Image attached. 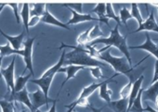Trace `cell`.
Returning <instances> with one entry per match:
<instances>
[{
    "label": "cell",
    "mask_w": 158,
    "mask_h": 112,
    "mask_svg": "<svg viewBox=\"0 0 158 112\" xmlns=\"http://www.w3.org/2000/svg\"><path fill=\"white\" fill-rule=\"evenodd\" d=\"M90 30H91V28H89L88 30H86L85 32H83L82 34H80L78 35V37L76 39L77 46H82L83 47V46H87L89 43V37Z\"/></svg>",
    "instance_id": "obj_27"
},
{
    "label": "cell",
    "mask_w": 158,
    "mask_h": 112,
    "mask_svg": "<svg viewBox=\"0 0 158 112\" xmlns=\"http://www.w3.org/2000/svg\"><path fill=\"white\" fill-rule=\"evenodd\" d=\"M35 40V37L28 38L24 43H23V58L25 63V69L23 70V73L29 70L31 75L34 77V67H33V46H34V42Z\"/></svg>",
    "instance_id": "obj_4"
},
{
    "label": "cell",
    "mask_w": 158,
    "mask_h": 112,
    "mask_svg": "<svg viewBox=\"0 0 158 112\" xmlns=\"http://www.w3.org/2000/svg\"><path fill=\"white\" fill-rule=\"evenodd\" d=\"M144 80V76L143 75H140L137 80H135V82H133V85H132V89H131V92H130V94L128 96V107H127V110L130 108V106H132L134 100L136 99L139 90L141 89V84H142V82Z\"/></svg>",
    "instance_id": "obj_15"
},
{
    "label": "cell",
    "mask_w": 158,
    "mask_h": 112,
    "mask_svg": "<svg viewBox=\"0 0 158 112\" xmlns=\"http://www.w3.org/2000/svg\"><path fill=\"white\" fill-rule=\"evenodd\" d=\"M146 41L140 45V46H129L128 49H142L145 51H148L149 53H151L152 56H154L156 58V60H158V45L154 44V41L152 40L149 33L146 32Z\"/></svg>",
    "instance_id": "obj_8"
},
{
    "label": "cell",
    "mask_w": 158,
    "mask_h": 112,
    "mask_svg": "<svg viewBox=\"0 0 158 112\" xmlns=\"http://www.w3.org/2000/svg\"><path fill=\"white\" fill-rule=\"evenodd\" d=\"M29 98L33 106V112L37 111L44 105L48 107V102H53V100H51L49 97H47L41 90H37L32 94H29Z\"/></svg>",
    "instance_id": "obj_6"
},
{
    "label": "cell",
    "mask_w": 158,
    "mask_h": 112,
    "mask_svg": "<svg viewBox=\"0 0 158 112\" xmlns=\"http://www.w3.org/2000/svg\"><path fill=\"white\" fill-rule=\"evenodd\" d=\"M114 112H127L128 98H120L116 101H111L108 105Z\"/></svg>",
    "instance_id": "obj_18"
},
{
    "label": "cell",
    "mask_w": 158,
    "mask_h": 112,
    "mask_svg": "<svg viewBox=\"0 0 158 112\" xmlns=\"http://www.w3.org/2000/svg\"><path fill=\"white\" fill-rule=\"evenodd\" d=\"M119 19H120V22H121L122 23H124L126 27H127V20L132 19V16H131V13L129 12V10H128L127 8H123V9H121V10H120V17H119Z\"/></svg>",
    "instance_id": "obj_31"
},
{
    "label": "cell",
    "mask_w": 158,
    "mask_h": 112,
    "mask_svg": "<svg viewBox=\"0 0 158 112\" xmlns=\"http://www.w3.org/2000/svg\"><path fill=\"white\" fill-rule=\"evenodd\" d=\"M157 8H158V6H157Z\"/></svg>",
    "instance_id": "obj_47"
},
{
    "label": "cell",
    "mask_w": 158,
    "mask_h": 112,
    "mask_svg": "<svg viewBox=\"0 0 158 112\" xmlns=\"http://www.w3.org/2000/svg\"><path fill=\"white\" fill-rule=\"evenodd\" d=\"M8 6H10L13 10L14 15L16 18V22L18 24H20L21 23V18H20V13H19V10H18V4L17 3H9Z\"/></svg>",
    "instance_id": "obj_35"
},
{
    "label": "cell",
    "mask_w": 158,
    "mask_h": 112,
    "mask_svg": "<svg viewBox=\"0 0 158 112\" xmlns=\"http://www.w3.org/2000/svg\"><path fill=\"white\" fill-rule=\"evenodd\" d=\"M103 36V33L102 32L101 28H100V24H96L95 26H93L90 30V33H89V43L97 40V39H100V38H102Z\"/></svg>",
    "instance_id": "obj_26"
},
{
    "label": "cell",
    "mask_w": 158,
    "mask_h": 112,
    "mask_svg": "<svg viewBox=\"0 0 158 112\" xmlns=\"http://www.w3.org/2000/svg\"><path fill=\"white\" fill-rule=\"evenodd\" d=\"M91 12H94V13H96V14L98 15V17H99L98 21H99L100 22H104L106 25L110 26V24H109V20L105 17L106 4H104V3H100V4H98V5L91 10Z\"/></svg>",
    "instance_id": "obj_19"
},
{
    "label": "cell",
    "mask_w": 158,
    "mask_h": 112,
    "mask_svg": "<svg viewBox=\"0 0 158 112\" xmlns=\"http://www.w3.org/2000/svg\"><path fill=\"white\" fill-rule=\"evenodd\" d=\"M145 111H148V112H158V110H156V109H153V108H152V106H150L149 105H146Z\"/></svg>",
    "instance_id": "obj_40"
},
{
    "label": "cell",
    "mask_w": 158,
    "mask_h": 112,
    "mask_svg": "<svg viewBox=\"0 0 158 112\" xmlns=\"http://www.w3.org/2000/svg\"><path fill=\"white\" fill-rule=\"evenodd\" d=\"M73 17L72 19L67 22V25H73V24H78V23H81V22H92V21H98V19L93 18L90 13H87V14H79L72 10H70Z\"/></svg>",
    "instance_id": "obj_13"
},
{
    "label": "cell",
    "mask_w": 158,
    "mask_h": 112,
    "mask_svg": "<svg viewBox=\"0 0 158 112\" xmlns=\"http://www.w3.org/2000/svg\"><path fill=\"white\" fill-rule=\"evenodd\" d=\"M41 22L45 23V24H49V25H54V26H58V27H60V28H63L65 30H68V31H71V29L69 28V26L63 22H61L60 21H59L58 19H56L49 11L47 9L46 7V10H45V12L43 14V16L41 17Z\"/></svg>",
    "instance_id": "obj_10"
},
{
    "label": "cell",
    "mask_w": 158,
    "mask_h": 112,
    "mask_svg": "<svg viewBox=\"0 0 158 112\" xmlns=\"http://www.w3.org/2000/svg\"><path fill=\"white\" fill-rule=\"evenodd\" d=\"M21 112H26V110H22Z\"/></svg>",
    "instance_id": "obj_44"
},
{
    "label": "cell",
    "mask_w": 158,
    "mask_h": 112,
    "mask_svg": "<svg viewBox=\"0 0 158 112\" xmlns=\"http://www.w3.org/2000/svg\"><path fill=\"white\" fill-rule=\"evenodd\" d=\"M156 81H158V60H155V63H154V75L152 81V84L155 82Z\"/></svg>",
    "instance_id": "obj_37"
},
{
    "label": "cell",
    "mask_w": 158,
    "mask_h": 112,
    "mask_svg": "<svg viewBox=\"0 0 158 112\" xmlns=\"http://www.w3.org/2000/svg\"><path fill=\"white\" fill-rule=\"evenodd\" d=\"M63 7L68 8L69 10H72L79 14H82L83 11V4L81 3H68V4H63Z\"/></svg>",
    "instance_id": "obj_33"
},
{
    "label": "cell",
    "mask_w": 158,
    "mask_h": 112,
    "mask_svg": "<svg viewBox=\"0 0 158 112\" xmlns=\"http://www.w3.org/2000/svg\"><path fill=\"white\" fill-rule=\"evenodd\" d=\"M141 31H145L147 33L148 32H156V33H158V24H157V22L155 21L153 11L151 12L148 19L146 21H144L142 22V24L140 26H139V28L134 33H138V32H141Z\"/></svg>",
    "instance_id": "obj_9"
},
{
    "label": "cell",
    "mask_w": 158,
    "mask_h": 112,
    "mask_svg": "<svg viewBox=\"0 0 158 112\" xmlns=\"http://www.w3.org/2000/svg\"><path fill=\"white\" fill-rule=\"evenodd\" d=\"M20 55L23 56V49L21 50H15L13 49L10 45L8 43L6 46H0V57L4 58L5 56H10V55Z\"/></svg>",
    "instance_id": "obj_24"
},
{
    "label": "cell",
    "mask_w": 158,
    "mask_h": 112,
    "mask_svg": "<svg viewBox=\"0 0 158 112\" xmlns=\"http://www.w3.org/2000/svg\"><path fill=\"white\" fill-rule=\"evenodd\" d=\"M144 90L141 88L136 97V99L134 100L132 106H130V108L127 110V112H145V109L142 107V105H141V94H142V92Z\"/></svg>",
    "instance_id": "obj_22"
},
{
    "label": "cell",
    "mask_w": 158,
    "mask_h": 112,
    "mask_svg": "<svg viewBox=\"0 0 158 112\" xmlns=\"http://www.w3.org/2000/svg\"><path fill=\"white\" fill-rule=\"evenodd\" d=\"M134 82H135L134 80H129L128 83H127V84L121 89V91H120V97H121V98H128Z\"/></svg>",
    "instance_id": "obj_30"
},
{
    "label": "cell",
    "mask_w": 158,
    "mask_h": 112,
    "mask_svg": "<svg viewBox=\"0 0 158 112\" xmlns=\"http://www.w3.org/2000/svg\"><path fill=\"white\" fill-rule=\"evenodd\" d=\"M30 18H31V19L29 20V23H28V27H29V28L35 26L36 24H38V23L41 22V18H40V17L34 16V17H30Z\"/></svg>",
    "instance_id": "obj_36"
},
{
    "label": "cell",
    "mask_w": 158,
    "mask_h": 112,
    "mask_svg": "<svg viewBox=\"0 0 158 112\" xmlns=\"http://www.w3.org/2000/svg\"><path fill=\"white\" fill-rule=\"evenodd\" d=\"M6 5H7V4H4V3H3V4H0V13H1V11L3 10V9L5 8Z\"/></svg>",
    "instance_id": "obj_41"
},
{
    "label": "cell",
    "mask_w": 158,
    "mask_h": 112,
    "mask_svg": "<svg viewBox=\"0 0 158 112\" xmlns=\"http://www.w3.org/2000/svg\"><path fill=\"white\" fill-rule=\"evenodd\" d=\"M117 75H119V74H115V75H114L112 78H110L109 80H105L104 82H103V83L102 84V86L100 87V97L102 98V99H103L108 105L111 103V101H112V99H111V95H112V94H113V92L110 90V89H108V83L110 82H115L114 81H112V79H114L115 76H117Z\"/></svg>",
    "instance_id": "obj_14"
},
{
    "label": "cell",
    "mask_w": 158,
    "mask_h": 112,
    "mask_svg": "<svg viewBox=\"0 0 158 112\" xmlns=\"http://www.w3.org/2000/svg\"><path fill=\"white\" fill-rule=\"evenodd\" d=\"M56 104H57V99L53 100L52 106H51V107L49 108V110H48V111H47V112H56ZM36 112H42V111H39V110H37Z\"/></svg>",
    "instance_id": "obj_38"
},
{
    "label": "cell",
    "mask_w": 158,
    "mask_h": 112,
    "mask_svg": "<svg viewBox=\"0 0 158 112\" xmlns=\"http://www.w3.org/2000/svg\"><path fill=\"white\" fill-rule=\"evenodd\" d=\"M81 70H85V67H82V66H76V65H68L64 68H60L59 72H64L66 73V78L65 80L63 81L62 84L60 85V89L64 86V84L71 79L74 78L77 74L78 71H80Z\"/></svg>",
    "instance_id": "obj_12"
},
{
    "label": "cell",
    "mask_w": 158,
    "mask_h": 112,
    "mask_svg": "<svg viewBox=\"0 0 158 112\" xmlns=\"http://www.w3.org/2000/svg\"><path fill=\"white\" fill-rule=\"evenodd\" d=\"M63 47H68L73 49V51L66 53L64 57V62L63 65H76V66H82V67H104V63L92 58L88 49L83 48L82 46H68L62 43L60 49L62 50Z\"/></svg>",
    "instance_id": "obj_1"
},
{
    "label": "cell",
    "mask_w": 158,
    "mask_h": 112,
    "mask_svg": "<svg viewBox=\"0 0 158 112\" xmlns=\"http://www.w3.org/2000/svg\"><path fill=\"white\" fill-rule=\"evenodd\" d=\"M15 58H12L10 64L6 68L0 69V72L2 74L3 79L6 82L7 84V90L8 92L10 91V94H14V83H15V80H14V70H15Z\"/></svg>",
    "instance_id": "obj_5"
},
{
    "label": "cell",
    "mask_w": 158,
    "mask_h": 112,
    "mask_svg": "<svg viewBox=\"0 0 158 112\" xmlns=\"http://www.w3.org/2000/svg\"><path fill=\"white\" fill-rule=\"evenodd\" d=\"M89 107L92 110V112H102V109L104 108V106H102V107H101V108H96V107L92 106L91 105H90Z\"/></svg>",
    "instance_id": "obj_39"
},
{
    "label": "cell",
    "mask_w": 158,
    "mask_h": 112,
    "mask_svg": "<svg viewBox=\"0 0 158 112\" xmlns=\"http://www.w3.org/2000/svg\"><path fill=\"white\" fill-rule=\"evenodd\" d=\"M2 59H3V58H2V57H0V69H1V63H2ZM0 78H3V77H2V74H1V72H0Z\"/></svg>",
    "instance_id": "obj_42"
},
{
    "label": "cell",
    "mask_w": 158,
    "mask_h": 112,
    "mask_svg": "<svg viewBox=\"0 0 158 112\" xmlns=\"http://www.w3.org/2000/svg\"><path fill=\"white\" fill-rule=\"evenodd\" d=\"M32 6V10L30 11V17H42L45 10H46V5L45 4H33Z\"/></svg>",
    "instance_id": "obj_25"
},
{
    "label": "cell",
    "mask_w": 158,
    "mask_h": 112,
    "mask_svg": "<svg viewBox=\"0 0 158 112\" xmlns=\"http://www.w3.org/2000/svg\"><path fill=\"white\" fill-rule=\"evenodd\" d=\"M53 79L51 78H40V79H36V80H30L31 82L38 85L40 87V90L44 93V94L48 97V92L51 86Z\"/></svg>",
    "instance_id": "obj_17"
},
{
    "label": "cell",
    "mask_w": 158,
    "mask_h": 112,
    "mask_svg": "<svg viewBox=\"0 0 158 112\" xmlns=\"http://www.w3.org/2000/svg\"><path fill=\"white\" fill-rule=\"evenodd\" d=\"M154 41H156V42H158V39H155Z\"/></svg>",
    "instance_id": "obj_45"
},
{
    "label": "cell",
    "mask_w": 158,
    "mask_h": 112,
    "mask_svg": "<svg viewBox=\"0 0 158 112\" xmlns=\"http://www.w3.org/2000/svg\"><path fill=\"white\" fill-rule=\"evenodd\" d=\"M20 15H21L20 18H22V21L23 23V27H24L27 34H29V27H28V23H29V20H30V5L29 4H27V3L23 4V10H22Z\"/></svg>",
    "instance_id": "obj_20"
},
{
    "label": "cell",
    "mask_w": 158,
    "mask_h": 112,
    "mask_svg": "<svg viewBox=\"0 0 158 112\" xmlns=\"http://www.w3.org/2000/svg\"><path fill=\"white\" fill-rule=\"evenodd\" d=\"M105 17L110 20V19H113L114 21H115L117 22V25H121V22H120V19L119 17L114 13V10L113 9V6L112 4L110 3H107L106 4V12H105Z\"/></svg>",
    "instance_id": "obj_28"
},
{
    "label": "cell",
    "mask_w": 158,
    "mask_h": 112,
    "mask_svg": "<svg viewBox=\"0 0 158 112\" xmlns=\"http://www.w3.org/2000/svg\"><path fill=\"white\" fill-rule=\"evenodd\" d=\"M104 82V81H103ZM103 82H99V83H92L90 84L89 86H87V87H84L80 95H79L78 98H84V99H89V97L98 89L102 86V84L103 83Z\"/></svg>",
    "instance_id": "obj_21"
},
{
    "label": "cell",
    "mask_w": 158,
    "mask_h": 112,
    "mask_svg": "<svg viewBox=\"0 0 158 112\" xmlns=\"http://www.w3.org/2000/svg\"><path fill=\"white\" fill-rule=\"evenodd\" d=\"M7 98H8V101H10V102L17 101V102L23 104L31 110V112H33V106H32L31 100L29 98V93H28L26 87H24L20 92H15L14 94H10V96L7 97Z\"/></svg>",
    "instance_id": "obj_7"
},
{
    "label": "cell",
    "mask_w": 158,
    "mask_h": 112,
    "mask_svg": "<svg viewBox=\"0 0 158 112\" xmlns=\"http://www.w3.org/2000/svg\"><path fill=\"white\" fill-rule=\"evenodd\" d=\"M158 96V81L150 85L147 90H144L141 94V99L151 100L152 103H155L156 97Z\"/></svg>",
    "instance_id": "obj_16"
},
{
    "label": "cell",
    "mask_w": 158,
    "mask_h": 112,
    "mask_svg": "<svg viewBox=\"0 0 158 112\" xmlns=\"http://www.w3.org/2000/svg\"><path fill=\"white\" fill-rule=\"evenodd\" d=\"M97 58L99 59L110 64L112 66V68L117 72V74H124V75L127 76L129 80H134V75H133L134 68L130 67L128 61L127 60V58L125 57H122V58L113 57L111 55V51L108 49L105 52L99 53Z\"/></svg>",
    "instance_id": "obj_3"
},
{
    "label": "cell",
    "mask_w": 158,
    "mask_h": 112,
    "mask_svg": "<svg viewBox=\"0 0 158 112\" xmlns=\"http://www.w3.org/2000/svg\"><path fill=\"white\" fill-rule=\"evenodd\" d=\"M0 34H1L9 42L10 46L15 50H21L23 45V38H24V32H22L17 36H10L7 34H5L1 29H0Z\"/></svg>",
    "instance_id": "obj_11"
},
{
    "label": "cell",
    "mask_w": 158,
    "mask_h": 112,
    "mask_svg": "<svg viewBox=\"0 0 158 112\" xmlns=\"http://www.w3.org/2000/svg\"><path fill=\"white\" fill-rule=\"evenodd\" d=\"M155 105H156V106L158 107V96L156 97V100H155V103H154Z\"/></svg>",
    "instance_id": "obj_43"
},
{
    "label": "cell",
    "mask_w": 158,
    "mask_h": 112,
    "mask_svg": "<svg viewBox=\"0 0 158 112\" xmlns=\"http://www.w3.org/2000/svg\"><path fill=\"white\" fill-rule=\"evenodd\" d=\"M73 112H76V111H74V110H73Z\"/></svg>",
    "instance_id": "obj_46"
},
{
    "label": "cell",
    "mask_w": 158,
    "mask_h": 112,
    "mask_svg": "<svg viewBox=\"0 0 158 112\" xmlns=\"http://www.w3.org/2000/svg\"><path fill=\"white\" fill-rule=\"evenodd\" d=\"M31 77H33L31 75V73H29L28 75L24 76V75H21L17 78L15 83H14V93L15 92H20L22 91L24 87H26V83L28 81H30Z\"/></svg>",
    "instance_id": "obj_23"
},
{
    "label": "cell",
    "mask_w": 158,
    "mask_h": 112,
    "mask_svg": "<svg viewBox=\"0 0 158 112\" xmlns=\"http://www.w3.org/2000/svg\"><path fill=\"white\" fill-rule=\"evenodd\" d=\"M130 13H131L132 18H134V19L138 22L139 26H140L144 21H143V19H142V17H141L140 11H139V7H138L137 4H132V5H131V12H130Z\"/></svg>",
    "instance_id": "obj_29"
},
{
    "label": "cell",
    "mask_w": 158,
    "mask_h": 112,
    "mask_svg": "<svg viewBox=\"0 0 158 112\" xmlns=\"http://www.w3.org/2000/svg\"><path fill=\"white\" fill-rule=\"evenodd\" d=\"M0 107L2 112H14L13 103L8 100H0Z\"/></svg>",
    "instance_id": "obj_32"
},
{
    "label": "cell",
    "mask_w": 158,
    "mask_h": 112,
    "mask_svg": "<svg viewBox=\"0 0 158 112\" xmlns=\"http://www.w3.org/2000/svg\"><path fill=\"white\" fill-rule=\"evenodd\" d=\"M89 70H90L91 75L95 79L100 80V79H103L104 78V76L102 74V68H100V67H93V68H89Z\"/></svg>",
    "instance_id": "obj_34"
},
{
    "label": "cell",
    "mask_w": 158,
    "mask_h": 112,
    "mask_svg": "<svg viewBox=\"0 0 158 112\" xmlns=\"http://www.w3.org/2000/svg\"><path fill=\"white\" fill-rule=\"evenodd\" d=\"M127 35H122L119 33V26L116 25L112 31H111V34L108 38H100L97 39L89 44H88L87 46H95L98 44H104L106 45V46H115L116 48H118L125 56V58H127V60L128 61L129 65H132V59L130 57V53L128 50V46L127 45Z\"/></svg>",
    "instance_id": "obj_2"
}]
</instances>
